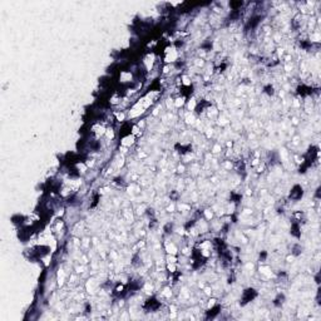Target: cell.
Returning <instances> with one entry per match:
<instances>
[{"label":"cell","mask_w":321,"mask_h":321,"mask_svg":"<svg viewBox=\"0 0 321 321\" xmlns=\"http://www.w3.org/2000/svg\"><path fill=\"white\" fill-rule=\"evenodd\" d=\"M164 251H166V254H168V255H177L180 250H178L177 245L173 241L166 240L164 241Z\"/></svg>","instance_id":"1"},{"label":"cell","mask_w":321,"mask_h":321,"mask_svg":"<svg viewBox=\"0 0 321 321\" xmlns=\"http://www.w3.org/2000/svg\"><path fill=\"white\" fill-rule=\"evenodd\" d=\"M259 272L261 273V276H262V277H265V278H266V280H268V278L273 277V271H272L271 266H268V265L262 264V265L259 267Z\"/></svg>","instance_id":"2"},{"label":"cell","mask_w":321,"mask_h":321,"mask_svg":"<svg viewBox=\"0 0 321 321\" xmlns=\"http://www.w3.org/2000/svg\"><path fill=\"white\" fill-rule=\"evenodd\" d=\"M136 137L133 134H127V136H124L122 139H120V146H123V147H127V148H130L134 143H136Z\"/></svg>","instance_id":"3"},{"label":"cell","mask_w":321,"mask_h":321,"mask_svg":"<svg viewBox=\"0 0 321 321\" xmlns=\"http://www.w3.org/2000/svg\"><path fill=\"white\" fill-rule=\"evenodd\" d=\"M183 120H185V123L187 125H194L197 122V117L193 112H185V114H183Z\"/></svg>","instance_id":"4"},{"label":"cell","mask_w":321,"mask_h":321,"mask_svg":"<svg viewBox=\"0 0 321 321\" xmlns=\"http://www.w3.org/2000/svg\"><path fill=\"white\" fill-rule=\"evenodd\" d=\"M98 286H99L98 281H97L94 277H92V278H89V280L87 281V283H86V290H87L88 292H92V293H93V292L97 291Z\"/></svg>","instance_id":"5"},{"label":"cell","mask_w":321,"mask_h":321,"mask_svg":"<svg viewBox=\"0 0 321 321\" xmlns=\"http://www.w3.org/2000/svg\"><path fill=\"white\" fill-rule=\"evenodd\" d=\"M106 130H107V128L104 127L103 124H101V123H97V124H94L93 127H92V132L96 134L97 138H99V137H102V136L106 134Z\"/></svg>","instance_id":"6"},{"label":"cell","mask_w":321,"mask_h":321,"mask_svg":"<svg viewBox=\"0 0 321 321\" xmlns=\"http://www.w3.org/2000/svg\"><path fill=\"white\" fill-rule=\"evenodd\" d=\"M67 277H68L67 271H65L63 267H60L59 271H58V273H57V281H58V285H59V286H63V285H64Z\"/></svg>","instance_id":"7"},{"label":"cell","mask_w":321,"mask_h":321,"mask_svg":"<svg viewBox=\"0 0 321 321\" xmlns=\"http://www.w3.org/2000/svg\"><path fill=\"white\" fill-rule=\"evenodd\" d=\"M133 79V74L132 72H128V70H122L119 74V82L120 83H129L132 82Z\"/></svg>","instance_id":"8"},{"label":"cell","mask_w":321,"mask_h":321,"mask_svg":"<svg viewBox=\"0 0 321 321\" xmlns=\"http://www.w3.org/2000/svg\"><path fill=\"white\" fill-rule=\"evenodd\" d=\"M197 104H198V101L194 97H191L187 101L186 103V107H187V112H193L194 113V110H196V107H197Z\"/></svg>","instance_id":"9"},{"label":"cell","mask_w":321,"mask_h":321,"mask_svg":"<svg viewBox=\"0 0 321 321\" xmlns=\"http://www.w3.org/2000/svg\"><path fill=\"white\" fill-rule=\"evenodd\" d=\"M191 204L187 203V202H178L177 203V211L181 212V213H186V212H191Z\"/></svg>","instance_id":"10"},{"label":"cell","mask_w":321,"mask_h":321,"mask_svg":"<svg viewBox=\"0 0 321 321\" xmlns=\"http://www.w3.org/2000/svg\"><path fill=\"white\" fill-rule=\"evenodd\" d=\"M222 149H223L222 144L218 143V142H216V143H213V144H212L211 149H209V153H211L212 156H218V154H221V153H222V152H223Z\"/></svg>","instance_id":"11"},{"label":"cell","mask_w":321,"mask_h":321,"mask_svg":"<svg viewBox=\"0 0 321 321\" xmlns=\"http://www.w3.org/2000/svg\"><path fill=\"white\" fill-rule=\"evenodd\" d=\"M186 97L185 96H178L177 98H175V109H181L186 106Z\"/></svg>","instance_id":"12"},{"label":"cell","mask_w":321,"mask_h":321,"mask_svg":"<svg viewBox=\"0 0 321 321\" xmlns=\"http://www.w3.org/2000/svg\"><path fill=\"white\" fill-rule=\"evenodd\" d=\"M153 63H154V55L153 54H148L143 60V64L146 65L147 70H151L152 68H153Z\"/></svg>","instance_id":"13"},{"label":"cell","mask_w":321,"mask_h":321,"mask_svg":"<svg viewBox=\"0 0 321 321\" xmlns=\"http://www.w3.org/2000/svg\"><path fill=\"white\" fill-rule=\"evenodd\" d=\"M216 217V214L213 212V209L211 207H208V208H204V211H203V218L206 220V221H212L213 218Z\"/></svg>","instance_id":"14"},{"label":"cell","mask_w":321,"mask_h":321,"mask_svg":"<svg viewBox=\"0 0 321 321\" xmlns=\"http://www.w3.org/2000/svg\"><path fill=\"white\" fill-rule=\"evenodd\" d=\"M217 299L216 297H212V296H209L207 297V301H206V309L209 310V309H213L214 306H217Z\"/></svg>","instance_id":"15"},{"label":"cell","mask_w":321,"mask_h":321,"mask_svg":"<svg viewBox=\"0 0 321 321\" xmlns=\"http://www.w3.org/2000/svg\"><path fill=\"white\" fill-rule=\"evenodd\" d=\"M180 79H181V83H182L183 87H189L192 84V78L189 75H187V74H183Z\"/></svg>","instance_id":"16"},{"label":"cell","mask_w":321,"mask_h":321,"mask_svg":"<svg viewBox=\"0 0 321 321\" xmlns=\"http://www.w3.org/2000/svg\"><path fill=\"white\" fill-rule=\"evenodd\" d=\"M178 175H185L186 171H187V166L185 164V163H178V164L176 166V170H175Z\"/></svg>","instance_id":"17"},{"label":"cell","mask_w":321,"mask_h":321,"mask_svg":"<svg viewBox=\"0 0 321 321\" xmlns=\"http://www.w3.org/2000/svg\"><path fill=\"white\" fill-rule=\"evenodd\" d=\"M300 143H301V136H300L299 133L293 134L292 138H291V146L297 147V146H300Z\"/></svg>","instance_id":"18"},{"label":"cell","mask_w":321,"mask_h":321,"mask_svg":"<svg viewBox=\"0 0 321 321\" xmlns=\"http://www.w3.org/2000/svg\"><path fill=\"white\" fill-rule=\"evenodd\" d=\"M166 264H178L177 255H166Z\"/></svg>","instance_id":"19"},{"label":"cell","mask_w":321,"mask_h":321,"mask_svg":"<svg viewBox=\"0 0 321 321\" xmlns=\"http://www.w3.org/2000/svg\"><path fill=\"white\" fill-rule=\"evenodd\" d=\"M142 133H143V132H142V129H141V128H139L137 124H134L133 127H132V129H130V134H133V136L136 137V138H138V137H141V136H142Z\"/></svg>","instance_id":"20"},{"label":"cell","mask_w":321,"mask_h":321,"mask_svg":"<svg viewBox=\"0 0 321 321\" xmlns=\"http://www.w3.org/2000/svg\"><path fill=\"white\" fill-rule=\"evenodd\" d=\"M172 295H173V292H172V288H171V286H166L164 288H163V291H162V296L164 297V299H171V297H172Z\"/></svg>","instance_id":"21"},{"label":"cell","mask_w":321,"mask_h":321,"mask_svg":"<svg viewBox=\"0 0 321 321\" xmlns=\"http://www.w3.org/2000/svg\"><path fill=\"white\" fill-rule=\"evenodd\" d=\"M193 64L196 68H198V69H202V68H204V65H206V60L201 59V58H197V59L193 60Z\"/></svg>","instance_id":"22"},{"label":"cell","mask_w":321,"mask_h":321,"mask_svg":"<svg viewBox=\"0 0 321 321\" xmlns=\"http://www.w3.org/2000/svg\"><path fill=\"white\" fill-rule=\"evenodd\" d=\"M166 268L170 273H176L178 268V264H166Z\"/></svg>","instance_id":"23"},{"label":"cell","mask_w":321,"mask_h":321,"mask_svg":"<svg viewBox=\"0 0 321 321\" xmlns=\"http://www.w3.org/2000/svg\"><path fill=\"white\" fill-rule=\"evenodd\" d=\"M109 103L112 104V106H117V104L120 103V97L118 94H113V96L109 98Z\"/></svg>","instance_id":"24"},{"label":"cell","mask_w":321,"mask_h":321,"mask_svg":"<svg viewBox=\"0 0 321 321\" xmlns=\"http://www.w3.org/2000/svg\"><path fill=\"white\" fill-rule=\"evenodd\" d=\"M92 240L89 238V237H84L83 240H82V245H80V247L82 249H86V250H88L89 247H91V245H92V242H91Z\"/></svg>","instance_id":"25"},{"label":"cell","mask_w":321,"mask_h":321,"mask_svg":"<svg viewBox=\"0 0 321 321\" xmlns=\"http://www.w3.org/2000/svg\"><path fill=\"white\" fill-rule=\"evenodd\" d=\"M75 167H77V171L79 172V173H86L88 171V167L86 164V162H84V163H77Z\"/></svg>","instance_id":"26"},{"label":"cell","mask_w":321,"mask_h":321,"mask_svg":"<svg viewBox=\"0 0 321 321\" xmlns=\"http://www.w3.org/2000/svg\"><path fill=\"white\" fill-rule=\"evenodd\" d=\"M114 117H115V120H118L120 123L125 120V114L123 112H114Z\"/></svg>","instance_id":"27"},{"label":"cell","mask_w":321,"mask_h":321,"mask_svg":"<svg viewBox=\"0 0 321 321\" xmlns=\"http://www.w3.org/2000/svg\"><path fill=\"white\" fill-rule=\"evenodd\" d=\"M166 211H167L168 213H175V212L177 211V203H175V202L170 203V204H168V206L166 207Z\"/></svg>","instance_id":"28"},{"label":"cell","mask_w":321,"mask_h":321,"mask_svg":"<svg viewBox=\"0 0 321 321\" xmlns=\"http://www.w3.org/2000/svg\"><path fill=\"white\" fill-rule=\"evenodd\" d=\"M107 137V139L108 141H112L113 138H114V129L112 128V127H109V128H107V130H106V134H104Z\"/></svg>","instance_id":"29"},{"label":"cell","mask_w":321,"mask_h":321,"mask_svg":"<svg viewBox=\"0 0 321 321\" xmlns=\"http://www.w3.org/2000/svg\"><path fill=\"white\" fill-rule=\"evenodd\" d=\"M124 290H125V286L123 285V283H118V285L114 287V291H115V293H118V295L123 293V292H124Z\"/></svg>","instance_id":"30"},{"label":"cell","mask_w":321,"mask_h":321,"mask_svg":"<svg viewBox=\"0 0 321 321\" xmlns=\"http://www.w3.org/2000/svg\"><path fill=\"white\" fill-rule=\"evenodd\" d=\"M290 123H291V125H295V127H297V125L300 124V118L297 117V115H292V117L290 118Z\"/></svg>","instance_id":"31"},{"label":"cell","mask_w":321,"mask_h":321,"mask_svg":"<svg viewBox=\"0 0 321 321\" xmlns=\"http://www.w3.org/2000/svg\"><path fill=\"white\" fill-rule=\"evenodd\" d=\"M245 270L246 271H254L255 270V265L252 264V262H247V264L245 265Z\"/></svg>","instance_id":"32"},{"label":"cell","mask_w":321,"mask_h":321,"mask_svg":"<svg viewBox=\"0 0 321 321\" xmlns=\"http://www.w3.org/2000/svg\"><path fill=\"white\" fill-rule=\"evenodd\" d=\"M295 257L296 256H293V255H288V256H286V262L287 264H292V262H295Z\"/></svg>","instance_id":"33"},{"label":"cell","mask_w":321,"mask_h":321,"mask_svg":"<svg viewBox=\"0 0 321 321\" xmlns=\"http://www.w3.org/2000/svg\"><path fill=\"white\" fill-rule=\"evenodd\" d=\"M86 164H87L88 168H92L94 164H96V161H94L93 158H92V159H87V161H86Z\"/></svg>","instance_id":"34"}]
</instances>
